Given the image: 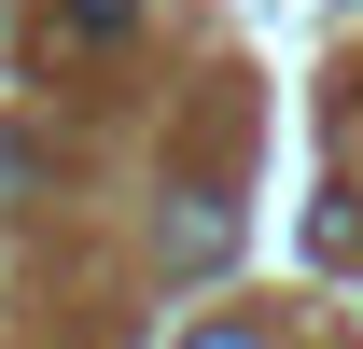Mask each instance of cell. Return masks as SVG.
<instances>
[{
  "mask_svg": "<svg viewBox=\"0 0 363 349\" xmlns=\"http://www.w3.org/2000/svg\"><path fill=\"white\" fill-rule=\"evenodd\" d=\"M238 252V210H168V265H224Z\"/></svg>",
  "mask_w": 363,
  "mask_h": 349,
  "instance_id": "cell-1",
  "label": "cell"
},
{
  "mask_svg": "<svg viewBox=\"0 0 363 349\" xmlns=\"http://www.w3.org/2000/svg\"><path fill=\"white\" fill-rule=\"evenodd\" d=\"M126 14H140V0H56V28H70V43H126Z\"/></svg>",
  "mask_w": 363,
  "mask_h": 349,
  "instance_id": "cell-2",
  "label": "cell"
},
{
  "mask_svg": "<svg viewBox=\"0 0 363 349\" xmlns=\"http://www.w3.org/2000/svg\"><path fill=\"white\" fill-rule=\"evenodd\" d=\"M182 349H266V336H252V321H210V336H182Z\"/></svg>",
  "mask_w": 363,
  "mask_h": 349,
  "instance_id": "cell-3",
  "label": "cell"
}]
</instances>
